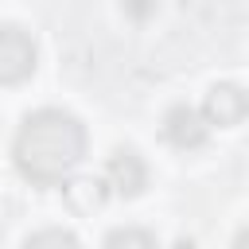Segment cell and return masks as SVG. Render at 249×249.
<instances>
[{"mask_svg":"<svg viewBox=\"0 0 249 249\" xmlns=\"http://www.w3.org/2000/svg\"><path fill=\"white\" fill-rule=\"evenodd\" d=\"M121 12H124L132 23H148V19L160 12V0H121Z\"/></svg>","mask_w":249,"mask_h":249,"instance_id":"ba28073f","label":"cell"},{"mask_svg":"<svg viewBox=\"0 0 249 249\" xmlns=\"http://www.w3.org/2000/svg\"><path fill=\"white\" fill-rule=\"evenodd\" d=\"M105 198H109V183H105V179H78V183L66 187V202H70L78 214H93V210H101Z\"/></svg>","mask_w":249,"mask_h":249,"instance_id":"8992f818","label":"cell"},{"mask_svg":"<svg viewBox=\"0 0 249 249\" xmlns=\"http://www.w3.org/2000/svg\"><path fill=\"white\" fill-rule=\"evenodd\" d=\"M86 156V124L66 109H35L23 117L12 160L31 187H58Z\"/></svg>","mask_w":249,"mask_h":249,"instance_id":"6da1fadb","label":"cell"},{"mask_svg":"<svg viewBox=\"0 0 249 249\" xmlns=\"http://www.w3.org/2000/svg\"><path fill=\"white\" fill-rule=\"evenodd\" d=\"M233 245H241V249L249 245V226H245V230H237V237H233Z\"/></svg>","mask_w":249,"mask_h":249,"instance_id":"30bf717a","label":"cell"},{"mask_svg":"<svg viewBox=\"0 0 249 249\" xmlns=\"http://www.w3.org/2000/svg\"><path fill=\"white\" fill-rule=\"evenodd\" d=\"M27 245L31 249L35 245H78V233H70V230H39V233L27 237Z\"/></svg>","mask_w":249,"mask_h":249,"instance_id":"9c48e42d","label":"cell"},{"mask_svg":"<svg viewBox=\"0 0 249 249\" xmlns=\"http://www.w3.org/2000/svg\"><path fill=\"white\" fill-rule=\"evenodd\" d=\"M206 136H210V121L202 117V109L179 101V105H171V109L163 113V140H167L171 148L195 152V148L206 144Z\"/></svg>","mask_w":249,"mask_h":249,"instance_id":"3957f363","label":"cell"},{"mask_svg":"<svg viewBox=\"0 0 249 249\" xmlns=\"http://www.w3.org/2000/svg\"><path fill=\"white\" fill-rule=\"evenodd\" d=\"M105 179H109V187L121 198H136L148 187V167H144V160L132 148H117L109 156V163H105Z\"/></svg>","mask_w":249,"mask_h":249,"instance_id":"5b68a950","label":"cell"},{"mask_svg":"<svg viewBox=\"0 0 249 249\" xmlns=\"http://www.w3.org/2000/svg\"><path fill=\"white\" fill-rule=\"evenodd\" d=\"M35 66H39L35 39L16 23H0V86L27 82L35 74Z\"/></svg>","mask_w":249,"mask_h":249,"instance_id":"7a4b0ae2","label":"cell"},{"mask_svg":"<svg viewBox=\"0 0 249 249\" xmlns=\"http://www.w3.org/2000/svg\"><path fill=\"white\" fill-rule=\"evenodd\" d=\"M105 245H156V233H148V230H109Z\"/></svg>","mask_w":249,"mask_h":249,"instance_id":"52a82bcc","label":"cell"},{"mask_svg":"<svg viewBox=\"0 0 249 249\" xmlns=\"http://www.w3.org/2000/svg\"><path fill=\"white\" fill-rule=\"evenodd\" d=\"M202 117L210 124H218V128H233V124H241L249 117V93L241 86H233V82H218L202 97Z\"/></svg>","mask_w":249,"mask_h":249,"instance_id":"277c9868","label":"cell"}]
</instances>
